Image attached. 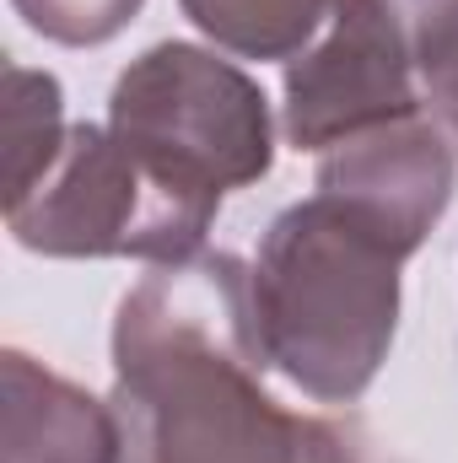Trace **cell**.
<instances>
[{"label": "cell", "instance_id": "obj_1", "mask_svg": "<svg viewBox=\"0 0 458 463\" xmlns=\"http://www.w3.org/2000/svg\"><path fill=\"white\" fill-rule=\"evenodd\" d=\"M264 372L253 264L205 248L157 264L114 318L124 463H361L345 426L286 410Z\"/></svg>", "mask_w": 458, "mask_h": 463}, {"label": "cell", "instance_id": "obj_2", "mask_svg": "<svg viewBox=\"0 0 458 463\" xmlns=\"http://www.w3.org/2000/svg\"><path fill=\"white\" fill-rule=\"evenodd\" d=\"M405 248L335 194L286 205L253 259V318L270 366L319 404H356L399 329Z\"/></svg>", "mask_w": 458, "mask_h": 463}, {"label": "cell", "instance_id": "obj_3", "mask_svg": "<svg viewBox=\"0 0 458 463\" xmlns=\"http://www.w3.org/2000/svg\"><path fill=\"white\" fill-rule=\"evenodd\" d=\"M222 200L195 194L140 162L109 124H71L49 167L5 194V227L43 259L178 264L205 248Z\"/></svg>", "mask_w": 458, "mask_h": 463}, {"label": "cell", "instance_id": "obj_4", "mask_svg": "<svg viewBox=\"0 0 458 463\" xmlns=\"http://www.w3.org/2000/svg\"><path fill=\"white\" fill-rule=\"evenodd\" d=\"M109 129L162 178L195 194L248 189L275 167V118L264 87L200 43H151L119 71Z\"/></svg>", "mask_w": 458, "mask_h": 463}, {"label": "cell", "instance_id": "obj_5", "mask_svg": "<svg viewBox=\"0 0 458 463\" xmlns=\"http://www.w3.org/2000/svg\"><path fill=\"white\" fill-rule=\"evenodd\" d=\"M281 129L297 151H329L377 124L426 114L410 38L388 0H340L329 27L286 65Z\"/></svg>", "mask_w": 458, "mask_h": 463}, {"label": "cell", "instance_id": "obj_6", "mask_svg": "<svg viewBox=\"0 0 458 463\" xmlns=\"http://www.w3.org/2000/svg\"><path fill=\"white\" fill-rule=\"evenodd\" d=\"M313 189L345 200L377 232H388L405 253H415L432 237V227L443 222V211L453 205V140L432 114L377 124L367 135H350L340 146L319 151Z\"/></svg>", "mask_w": 458, "mask_h": 463}, {"label": "cell", "instance_id": "obj_7", "mask_svg": "<svg viewBox=\"0 0 458 463\" xmlns=\"http://www.w3.org/2000/svg\"><path fill=\"white\" fill-rule=\"evenodd\" d=\"M0 458L5 463H124L109 399L49 372L27 350H0Z\"/></svg>", "mask_w": 458, "mask_h": 463}, {"label": "cell", "instance_id": "obj_8", "mask_svg": "<svg viewBox=\"0 0 458 463\" xmlns=\"http://www.w3.org/2000/svg\"><path fill=\"white\" fill-rule=\"evenodd\" d=\"M184 16L237 60L291 65L335 16L340 0H178Z\"/></svg>", "mask_w": 458, "mask_h": 463}, {"label": "cell", "instance_id": "obj_9", "mask_svg": "<svg viewBox=\"0 0 458 463\" xmlns=\"http://www.w3.org/2000/svg\"><path fill=\"white\" fill-rule=\"evenodd\" d=\"M65 92L49 71L5 65V194L27 189L65 140Z\"/></svg>", "mask_w": 458, "mask_h": 463}, {"label": "cell", "instance_id": "obj_10", "mask_svg": "<svg viewBox=\"0 0 458 463\" xmlns=\"http://www.w3.org/2000/svg\"><path fill=\"white\" fill-rule=\"evenodd\" d=\"M388 5L415 54L421 103L458 146V0H388Z\"/></svg>", "mask_w": 458, "mask_h": 463}, {"label": "cell", "instance_id": "obj_11", "mask_svg": "<svg viewBox=\"0 0 458 463\" xmlns=\"http://www.w3.org/2000/svg\"><path fill=\"white\" fill-rule=\"evenodd\" d=\"M146 0H11V11L49 43L65 49H98L119 38Z\"/></svg>", "mask_w": 458, "mask_h": 463}]
</instances>
